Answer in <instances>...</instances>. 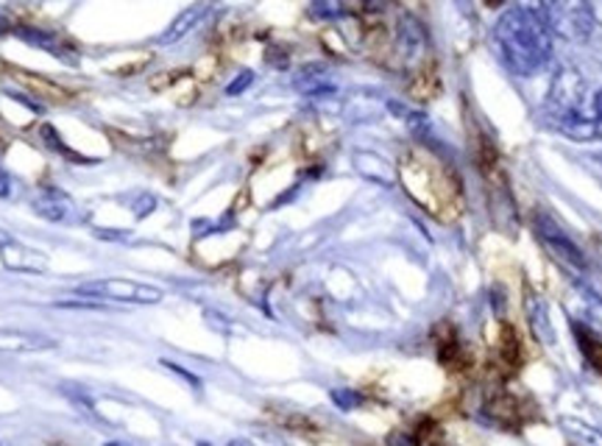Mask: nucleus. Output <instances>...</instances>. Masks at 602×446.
<instances>
[{
    "instance_id": "6ab92c4d",
    "label": "nucleus",
    "mask_w": 602,
    "mask_h": 446,
    "mask_svg": "<svg viewBox=\"0 0 602 446\" xmlns=\"http://www.w3.org/2000/svg\"><path fill=\"white\" fill-rule=\"evenodd\" d=\"M9 193H12V181H9V176L0 170V198H9Z\"/></svg>"
},
{
    "instance_id": "f03ea898",
    "label": "nucleus",
    "mask_w": 602,
    "mask_h": 446,
    "mask_svg": "<svg viewBox=\"0 0 602 446\" xmlns=\"http://www.w3.org/2000/svg\"><path fill=\"white\" fill-rule=\"evenodd\" d=\"M589 101V90H585V79L580 76V70L572 64H563L556 70V76L550 82V93H547V115L556 121L567 137L572 139H594L600 137L596 128L594 112L585 110Z\"/></svg>"
},
{
    "instance_id": "b1692460",
    "label": "nucleus",
    "mask_w": 602,
    "mask_h": 446,
    "mask_svg": "<svg viewBox=\"0 0 602 446\" xmlns=\"http://www.w3.org/2000/svg\"><path fill=\"white\" fill-rule=\"evenodd\" d=\"M106 446H123V444H106Z\"/></svg>"
},
{
    "instance_id": "f8f14e48",
    "label": "nucleus",
    "mask_w": 602,
    "mask_h": 446,
    "mask_svg": "<svg viewBox=\"0 0 602 446\" xmlns=\"http://www.w3.org/2000/svg\"><path fill=\"white\" fill-rule=\"evenodd\" d=\"M53 341L25 332H0V352H37V349H51Z\"/></svg>"
},
{
    "instance_id": "f3484780",
    "label": "nucleus",
    "mask_w": 602,
    "mask_h": 446,
    "mask_svg": "<svg viewBox=\"0 0 602 446\" xmlns=\"http://www.w3.org/2000/svg\"><path fill=\"white\" fill-rule=\"evenodd\" d=\"M591 112H594L596 128H600V134H602V90H596L594 101H591Z\"/></svg>"
},
{
    "instance_id": "412c9836",
    "label": "nucleus",
    "mask_w": 602,
    "mask_h": 446,
    "mask_svg": "<svg viewBox=\"0 0 602 446\" xmlns=\"http://www.w3.org/2000/svg\"><path fill=\"white\" fill-rule=\"evenodd\" d=\"M499 3H502V0H486V7H499Z\"/></svg>"
},
{
    "instance_id": "9d476101",
    "label": "nucleus",
    "mask_w": 602,
    "mask_h": 446,
    "mask_svg": "<svg viewBox=\"0 0 602 446\" xmlns=\"http://www.w3.org/2000/svg\"><path fill=\"white\" fill-rule=\"evenodd\" d=\"M34 212L40 215V218L59 224V220H64L70 215V198L64 196L62 190H51V187H48V190H42L40 196H37Z\"/></svg>"
},
{
    "instance_id": "9b49d317",
    "label": "nucleus",
    "mask_w": 602,
    "mask_h": 446,
    "mask_svg": "<svg viewBox=\"0 0 602 446\" xmlns=\"http://www.w3.org/2000/svg\"><path fill=\"white\" fill-rule=\"evenodd\" d=\"M293 87L299 90V93L304 95H321V93H335V87L330 84V79H326V70L324 68H304L301 73H295L293 79Z\"/></svg>"
},
{
    "instance_id": "5701e85b",
    "label": "nucleus",
    "mask_w": 602,
    "mask_h": 446,
    "mask_svg": "<svg viewBox=\"0 0 602 446\" xmlns=\"http://www.w3.org/2000/svg\"><path fill=\"white\" fill-rule=\"evenodd\" d=\"M198 446H212V444H207V440H201V444H198Z\"/></svg>"
},
{
    "instance_id": "4be33fe9",
    "label": "nucleus",
    "mask_w": 602,
    "mask_h": 446,
    "mask_svg": "<svg viewBox=\"0 0 602 446\" xmlns=\"http://www.w3.org/2000/svg\"><path fill=\"white\" fill-rule=\"evenodd\" d=\"M232 446H251V444H246V440H232Z\"/></svg>"
},
{
    "instance_id": "0eeeda50",
    "label": "nucleus",
    "mask_w": 602,
    "mask_h": 446,
    "mask_svg": "<svg viewBox=\"0 0 602 446\" xmlns=\"http://www.w3.org/2000/svg\"><path fill=\"white\" fill-rule=\"evenodd\" d=\"M207 12H209V0H198V3L187 7L185 12H181L179 18L168 25V31H165L159 42H163V45H176V42H181L187 34H190V31L198 29V23H204Z\"/></svg>"
},
{
    "instance_id": "aec40b11",
    "label": "nucleus",
    "mask_w": 602,
    "mask_h": 446,
    "mask_svg": "<svg viewBox=\"0 0 602 446\" xmlns=\"http://www.w3.org/2000/svg\"><path fill=\"white\" fill-rule=\"evenodd\" d=\"M9 29H12V25H9V20H7V18H3V14H0V37L7 34V31H9Z\"/></svg>"
},
{
    "instance_id": "ddd939ff",
    "label": "nucleus",
    "mask_w": 602,
    "mask_h": 446,
    "mask_svg": "<svg viewBox=\"0 0 602 446\" xmlns=\"http://www.w3.org/2000/svg\"><path fill=\"white\" fill-rule=\"evenodd\" d=\"M530 326H533L536 338H541L544 343H552V324L541 299H530Z\"/></svg>"
},
{
    "instance_id": "1a4fd4ad",
    "label": "nucleus",
    "mask_w": 602,
    "mask_h": 446,
    "mask_svg": "<svg viewBox=\"0 0 602 446\" xmlns=\"http://www.w3.org/2000/svg\"><path fill=\"white\" fill-rule=\"evenodd\" d=\"M354 168H357V174L363 176V179L376 181V185L391 187V185H394V179H396L391 163H388V159L380 157V154L357 152V154H354Z\"/></svg>"
},
{
    "instance_id": "7ed1b4c3",
    "label": "nucleus",
    "mask_w": 602,
    "mask_h": 446,
    "mask_svg": "<svg viewBox=\"0 0 602 446\" xmlns=\"http://www.w3.org/2000/svg\"><path fill=\"white\" fill-rule=\"evenodd\" d=\"M541 20L547 23L552 37L563 42H574V45L589 40L591 31H594L589 0H544Z\"/></svg>"
},
{
    "instance_id": "20e7f679",
    "label": "nucleus",
    "mask_w": 602,
    "mask_h": 446,
    "mask_svg": "<svg viewBox=\"0 0 602 446\" xmlns=\"http://www.w3.org/2000/svg\"><path fill=\"white\" fill-rule=\"evenodd\" d=\"M79 295L87 299H110V302H132V304H157L163 302V290L154 284L134 282V279H98V282H84L75 288Z\"/></svg>"
},
{
    "instance_id": "f257e3e1",
    "label": "nucleus",
    "mask_w": 602,
    "mask_h": 446,
    "mask_svg": "<svg viewBox=\"0 0 602 446\" xmlns=\"http://www.w3.org/2000/svg\"><path fill=\"white\" fill-rule=\"evenodd\" d=\"M494 42L499 48L505 68L521 79L539 76L541 70L552 62V42L544 20L525 9H505L494 23Z\"/></svg>"
},
{
    "instance_id": "2eb2a0df",
    "label": "nucleus",
    "mask_w": 602,
    "mask_h": 446,
    "mask_svg": "<svg viewBox=\"0 0 602 446\" xmlns=\"http://www.w3.org/2000/svg\"><path fill=\"white\" fill-rule=\"evenodd\" d=\"M251 82H255V73H251V70H243V73H240V76L226 87V95H240Z\"/></svg>"
},
{
    "instance_id": "dca6fc26",
    "label": "nucleus",
    "mask_w": 602,
    "mask_h": 446,
    "mask_svg": "<svg viewBox=\"0 0 602 446\" xmlns=\"http://www.w3.org/2000/svg\"><path fill=\"white\" fill-rule=\"evenodd\" d=\"M516 9H525V12H533L541 18V9H544V0H513Z\"/></svg>"
},
{
    "instance_id": "6e6552de",
    "label": "nucleus",
    "mask_w": 602,
    "mask_h": 446,
    "mask_svg": "<svg viewBox=\"0 0 602 446\" xmlns=\"http://www.w3.org/2000/svg\"><path fill=\"white\" fill-rule=\"evenodd\" d=\"M0 260L7 262V268H12V271H29V273H42L48 266L45 257L31 251L29 246L14 243V240L7 246H0Z\"/></svg>"
},
{
    "instance_id": "a211bd4d",
    "label": "nucleus",
    "mask_w": 602,
    "mask_h": 446,
    "mask_svg": "<svg viewBox=\"0 0 602 446\" xmlns=\"http://www.w3.org/2000/svg\"><path fill=\"white\" fill-rule=\"evenodd\" d=\"M589 9H591V20H594V25H600L602 29V0H589Z\"/></svg>"
},
{
    "instance_id": "4468645a",
    "label": "nucleus",
    "mask_w": 602,
    "mask_h": 446,
    "mask_svg": "<svg viewBox=\"0 0 602 446\" xmlns=\"http://www.w3.org/2000/svg\"><path fill=\"white\" fill-rule=\"evenodd\" d=\"M310 14L315 20L343 18V0H310Z\"/></svg>"
},
{
    "instance_id": "39448f33",
    "label": "nucleus",
    "mask_w": 602,
    "mask_h": 446,
    "mask_svg": "<svg viewBox=\"0 0 602 446\" xmlns=\"http://www.w3.org/2000/svg\"><path fill=\"white\" fill-rule=\"evenodd\" d=\"M536 232H539L541 243L547 246V251L561 260V266L572 268V271H583L585 268L583 255H580V249L574 246V240L569 238L561 227H558L556 220L547 218V215H536Z\"/></svg>"
},
{
    "instance_id": "423d86ee",
    "label": "nucleus",
    "mask_w": 602,
    "mask_h": 446,
    "mask_svg": "<svg viewBox=\"0 0 602 446\" xmlns=\"http://www.w3.org/2000/svg\"><path fill=\"white\" fill-rule=\"evenodd\" d=\"M396 45H399L402 56L407 62H413V59H418L427 51V31H424V25L413 14H402L399 25H396Z\"/></svg>"
}]
</instances>
